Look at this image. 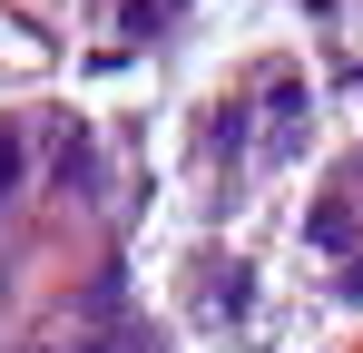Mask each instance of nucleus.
Here are the masks:
<instances>
[{"label":"nucleus","instance_id":"nucleus-1","mask_svg":"<svg viewBox=\"0 0 363 353\" xmlns=\"http://www.w3.org/2000/svg\"><path fill=\"white\" fill-rule=\"evenodd\" d=\"M0 186H20V138H0Z\"/></svg>","mask_w":363,"mask_h":353},{"label":"nucleus","instance_id":"nucleus-2","mask_svg":"<svg viewBox=\"0 0 363 353\" xmlns=\"http://www.w3.org/2000/svg\"><path fill=\"white\" fill-rule=\"evenodd\" d=\"M344 294H354V304H363V265H354V275H344Z\"/></svg>","mask_w":363,"mask_h":353}]
</instances>
